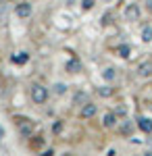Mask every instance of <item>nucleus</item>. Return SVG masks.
I'll return each mask as SVG.
<instances>
[{"instance_id": "nucleus-1", "label": "nucleus", "mask_w": 152, "mask_h": 156, "mask_svg": "<svg viewBox=\"0 0 152 156\" xmlns=\"http://www.w3.org/2000/svg\"><path fill=\"white\" fill-rule=\"evenodd\" d=\"M31 100H34L35 104H44L48 100V90L44 85H34L31 87Z\"/></svg>"}, {"instance_id": "nucleus-2", "label": "nucleus", "mask_w": 152, "mask_h": 156, "mask_svg": "<svg viewBox=\"0 0 152 156\" xmlns=\"http://www.w3.org/2000/svg\"><path fill=\"white\" fill-rule=\"evenodd\" d=\"M17 17H21V19H27L29 15H31V4H27V2H21V4H17Z\"/></svg>"}, {"instance_id": "nucleus-3", "label": "nucleus", "mask_w": 152, "mask_h": 156, "mask_svg": "<svg viewBox=\"0 0 152 156\" xmlns=\"http://www.w3.org/2000/svg\"><path fill=\"white\" fill-rule=\"evenodd\" d=\"M125 17H127L129 21H138V19H140V9H138V4H129L127 9H125Z\"/></svg>"}, {"instance_id": "nucleus-4", "label": "nucleus", "mask_w": 152, "mask_h": 156, "mask_svg": "<svg viewBox=\"0 0 152 156\" xmlns=\"http://www.w3.org/2000/svg\"><path fill=\"white\" fill-rule=\"evenodd\" d=\"M138 127H140L144 133H152V119H148V117H140V119H138Z\"/></svg>"}, {"instance_id": "nucleus-5", "label": "nucleus", "mask_w": 152, "mask_h": 156, "mask_svg": "<svg viewBox=\"0 0 152 156\" xmlns=\"http://www.w3.org/2000/svg\"><path fill=\"white\" fill-rule=\"evenodd\" d=\"M138 75L140 77H152V62H142L138 67Z\"/></svg>"}, {"instance_id": "nucleus-6", "label": "nucleus", "mask_w": 152, "mask_h": 156, "mask_svg": "<svg viewBox=\"0 0 152 156\" xmlns=\"http://www.w3.org/2000/svg\"><path fill=\"white\" fill-rule=\"evenodd\" d=\"M65 69H67L69 73H79V71H81V62H79V60H75V58H71V60H67Z\"/></svg>"}, {"instance_id": "nucleus-7", "label": "nucleus", "mask_w": 152, "mask_h": 156, "mask_svg": "<svg viewBox=\"0 0 152 156\" xmlns=\"http://www.w3.org/2000/svg\"><path fill=\"white\" fill-rule=\"evenodd\" d=\"M94 115H96V104H85L81 108V117L83 119H92Z\"/></svg>"}, {"instance_id": "nucleus-8", "label": "nucleus", "mask_w": 152, "mask_h": 156, "mask_svg": "<svg viewBox=\"0 0 152 156\" xmlns=\"http://www.w3.org/2000/svg\"><path fill=\"white\" fill-rule=\"evenodd\" d=\"M117 125V115H113V112H108L104 117V127H115Z\"/></svg>"}, {"instance_id": "nucleus-9", "label": "nucleus", "mask_w": 152, "mask_h": 156, "mask_svg": "<svg viewBox=\"0 0 152 156\" xmlns=\"http://www.w3.org/2000/svg\"><path fill=\"white\" fill-rule=\"evenodd\" d=\"M115 75H117V71H115L113 67H108V69H104V73H102V77H104L106 81H113V79H115Z\"/></svg>"}, {"instance_id": "nucleus-10", "label": "nucleus", "mask_w": 152, "mask_h": 156, "mask_svg": "<svg viewBox=\"0 0 152 156\" xmlns=\"http://www.w3.org/2000/svg\"><path fill=\"white\" fill-rule=\"evenodd\" d=\"M142 40L144 42H152V27H144V31H142Z\"/></svg>"}, {"instance_id": "nucleus-11", "label": "nucleus", "mask_w": 152, "mask_h": 156, "mask_svg": "<svg viewBox=\"0 0 152 156\" xmlns=\"http://www.w3.org/2000/svg\"><path fill=\"white\" fill-rule=\"evenodd\" d=\"M13 62H15V65H23V62H27V54H25V52H21V54H17V56H13Z\"/></svg>"}, {"instance_id": "nucleus-12", "label": "nucleus", "mask_w": 152, "mask_h": 156, "mask_svg": "<svg viewBox=\"0 0 152 156\" xmlns=\"http://www.w3.org/2000/svg\"><path fill=\"white\" fill-rule=\"evenodd\" d=\"M98 94L102 98H108V96H113V87H108V85H102L100 90H98Z\"/></svg>"}, {"instance_id": "nucleus-13", "label": "nucleus", "mask_w": 152, "mask_h": 156, "mask_svg": "<svg viewBox=\"0 0 152 156\" xmlns=\"http://www.w3.org/2000/svg\"><path fill=\"white\" fill-rule=\"evenodd\" d=\"M129 52H131V48H129L127 44H121V46H119V56L127 58V56H129Z\"/></svg>"}, {"instance_id": "nucleus-14", "label": "nucleus", "mask_w": 152, "mask_h": 156, "mask_svg": "<svg viewBox=\"0 0 152 156\" xmlns=\"http://www.w3.org/2000/svg\"><path fill=\"white\" fill-rule=\"evenodd\" d=\"M129 131H131V123H129V121H125V123L121 125V133H125V135H127Z\"/></svg>"}, {"instance_id": "nucleus-15", "label": "nucleus", "mask_w": 152, "mask_h": 156, "mask_svg": "<svg viewBox=\"0 0 152 156\" xmlns=\"http://www.w3.org/2000/svg\"><path fill=\"white\" fill-rule=\"evenodd\" d=\"M75 102H88V94H75Z\"/></svg>"}, {"instance_id": "nucleus-16", "label": "nucleus", "mask_w": 152, "mask_h": 156, "mask_svg": "<svg viewBox=\"0 0 152 156\" xmlns=\"http://www.w3.org/2000/svg\"><path fill=\"white\" fill-rule=\"evenodd\" d=\"M81 6L85 9V11H90V9L94 6V0H83V2H81Z\"/></svg>"}, {"instance_id": "nucleus-17", "label": "nucleus", "mask_w": 152, "mask_h": 156, "mask_svg": "<svg viewBox=\"0 0 152 156\" xmlns=\"http://www.w3.org/2000/svg\"><path fill=\"white\" fill-rule=\"evenodd\" d=\"M65 90H67V85H63V83H56V85H54V92H56V94H63Z\"/></svg>"}, {"instance_id": "nucleus-18", "label": "nucleus", "mask_w": 152, "mask_h": 156, "mask_svg": "<svg viewBox=\"0 0 152 156\" xmlns=\"http://www.w3.org/2000/svg\"><path fill=\"white\" fill-rule=\"evenodd\" d=\"M52 131H54V133H60V131H63V123H60V121H56V123H54Z\"/></svg>"}, {"instance_id": "nucleus-19", "label": "nucleus", "mask_w": 152, "mask_h": 156, "mask_svg": "<svg viewBox=\"0 0 152 156\" xmlns=\"http://www.w3.org/2000/svg\"><path fill=\"white\" fill-rule=\"evenodd\" d=\"M21 131H23L25 135H27V133L31 131V127H29V125H27V123H23V125H21Z\"/></svg>"}, {"instance_id": "nucleus-20", "label": "nucleus", "mask_w": 152, "mask_h": 156, "mask_svg": "<svg viewBox=\"0 0 152 156\" xmlns=\"http://www.w3.org/2000/svg\"><path fill=\"white\" fill-rule=\"evenodd\" d=\"M4 11H6V4H0V19H4Z\"/></svg>"}, {"instance_id": "nucleus-21", "label": "nucleus", "mask_w": 152, "mask_h": 156, "mask_svg": "<svg viewBox=\"0 0 152 156\" xmlns=\"http://www.w3.org/2000/svg\"><path fill=\"white\" fill-rule=\"evenodd\" d=\"M115 115H125V106H119V108H117V112H115Z\"/></svg>"}, {"instance_id": "nucleus-22", "label": "nucleus", "mask_w": 152, "mask_h": 156, "mask_svg": "<svg viewBox=\"0 0 152 156\" xmlns=\"http://www.w3.org/2000/svg\"><path fill=\"white\" fill-rule=\"evenodd\" d=\"M146 6H148V11L152 12V0H148V2H146Z\"/></svg>"}, {"instance_id": "nucleus-23", "label": "nucleus", "mask_w": 152, "mask_h": 156, "mask_svg": "<svg viewBox=\"0 0 152 156\" xmlns=\"http://www.w3.org/2000/svg\"><path fill=\"white\" fill-rule=\"evenodd\" d=\"M4 137V129H2V125H0V140Z\"/></svg>"}]
</instances>
